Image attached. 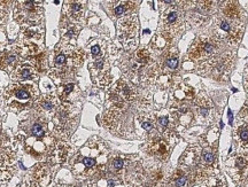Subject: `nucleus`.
Masks as SVG:
<instances>
[{
    "label": "nucleus",
    "instance_id": "obj_1",
    "mask_svg": "<svg viewBox=\"0 0 248 187\" xmlns=\"http://www.w3.org/2000/svg\"><path fill=\"white\" fill-rule=\"evenodd\" d=\"M84 61V53L69 43L61 41L53 52L51 77L63 79L74 73Z\"/></svg>",
    "mask_w": 248,
    "mask_h": 187
},
{
    "label": "nucleus",
    "instance_id": "obj_2",
    "mask_svg": "<svg viewBox=\"0 0 248 187\" xmlns=\"http://www.w3.org/2000/svg\"><path fill=\"white\" fill-rule=\"evenodd\" d=\"M39 94L36 86L32 84L15 83L5 89L4 99L9 109L21 111L27 108L33 107Z\"/></svg>",
    "mask_w": 248,
    "mask_h": 187
},
{
    "label": "nucleus",
    "instance_id": "obj_3",
    "mask_svg": "<svg viewBox=\"0 0 248 187\" xmlns=\"http://www.w3.org/2000/svg\"><path fill=\"white\" fill-rule=\"evenodd\" d=\"M25 149L33 156H41L52 153L54 146L53 137L48 133L46 126L41 122H33L24 139Z\"/></svg>",
    "mask_w": 248,
    "mask_h": 187
},
{
    "label": "nucleus",
    "instance_id": "obj_4",
    "mask_svg": "<svg viewBox=\"0 0 248 187\" xmlns=\"http://www.w3.org/2000/svg\"><path fill=\"white\" fill-rule=\"evenodd\" d=\"M221 40L212 36H201L193 41L188 49V57L192 61L202 64L220 55Z\"/></svg>",
    "mask_w": 248,
    "mask_h": 187
},
{
    "label": "nucleus",
    "instance_id": "obj_5",
    "mask_svg": "<svg viewBox=\"0 0 248 187\" xmlns=\"http://www.w3.org/2000/svg\"><path fill=\"white\" fill-rule=\"evenodd\" d=\"M44 16V7L40 1H17L14 9V19L22 25L36 27Z\"/></svg>",
    "mask_w": 248,
    "mask_h": 187
},
{
    "label": "nucleus",
    "instance_id": "obj_6",
    "mask_svg": "<svg viewBox=\"0 0 248 187\" xmlns=\"http://www.w3.org/2000/svg\"><path fill=\"white\" fill-rule=\"evenodd\" d=\"M52 122L54 125V131L59 135L69 134L75 126V115L71 106L68 103L60 105L52 117Z\"/></svg>",
    "mask_w": 248,
    "mask_h": 187
},
{
    "label": "nucleus",
    "instance_id": "obj_7",
    "mask_svg": "<svg viewBox=\"0 0 248 187\" xmlns=\"http://www.w3.org/2000/svg\"><path fill=\"white\" fill-rule=\"evenodd\" d=\"M138 20L136 15L129 14L126 16L120 19L117 23L118 38L126 48L133 47L137 40V32H138Z\"/></svg>",
    "mask_w": 248,
    "mask_h": 187
},
{
    "label": "nucleus",
    "instance_id": "obj_8",
    "mask_svg": "<svg viewBox=\"0 0 248 187\" xmlns=\"http://www.w3.org/2000/svg\"><path fill=\"white\" fill-rule=\"evenodd\" d=\"M185 24V7L183 6H169L162 14V27L164 32L177 33Z\"/></svg>",
    "mask_w": 248,
    "mask_h": 187
},
{
    "label": "nucleus",
    "instance_id": "obj_9",
    "mask_svg": "<svg viewBox=\"0 0 248 187\" xmlns=\"http://www.w3.org/2000/svg\"><path fill=\"white\" fill-rule=\"evenodd\" d=\"M59 106V100L54 94H45L44 97L37 99L33 108L38 116H40L43 119H47L48 117H53Z\"/></svg>",
    "mask_w": 248,
    "mask_h": 187
},
{
    "label": "nucleus",
    "instance_id": "obj_10",
    "mask_svg": "<svg viewBox=\"0 0 248 187\" xmlns=\"http://www.w3.org/2000/svg\"><path fill=\"white\" fill-rule=\"evenodd\" d=\"M194 110L198 121H200L201 123H207L214 118V116H212L214 105L204 95H200L199 98L195 100Z\"/></svg>",
    "mask_w": 248,
    "mask_h": 187
},
{
    "label": "nucleus",
    "instance_id": "obj_11",
    "mask_svg": "<svg viewBox=\"0 0 248 187\" xmlns=\"http://www.w3.org/2000/svg\"><path fill=\"white\" fill-rule=\"evenodd\" d=\"M20 59L15 47L5 49L0 54V69L6 73H13L20 65Z\"/></svg>",
    "mask_w": 248,
    "mask_h": 187
},
{
    "label": "nucleus",
    "instance_id": "obj_12",
    "mask_svg": "<svg viewBox=\"0 0 248 187\" xmlns=\"http://www.w3.org/2000/svg\"><path fill=\"white\" fill-rule=\"evenodd\" d=\"M136 98V91L125 81H118L115 85L111 99L117 103H123L124 101H131Z\"/></svg>",
    "mask_w": 248,
    "mask_h": 187
},
{
    "label": "nucleus",
    "instance_id": "obj_13",
    "mask_svg": "<svg viewBox=\"0 0 248 187\" xmlns=\"http://www.w3.org/2000/svg\"><path fill=\"white\" fill-rule=\"evenodd\" d=\"M13 145L7 134L0 126V168L6 165L13 159Z\"/></svg>",
    "mask_w": 248,
    "mask_h": 187
},
{
    "label": "nucleus",
    "instance_id": "obj_14",
    "mask_svg": "<svg viewBox=\"0 0 248 187\" xmlns=\"http://www.w3.org/2000/svg\"><path fill=\"white\" fill-rule=\"evenodd\" d=\"M12 77L16 83H23L28 81H37L38 79V73L36 68H33L29 64H20L16 69L12 73Z\"/></svg>",
    "mask_w": 248,
    "mask_h": 187
},
{
    "label": "nucleus",
    "instance_id": "obj_15",
    "mask_svg": "<svg viewBox=\"0 0 248 187\" xmlns=\"http://www.w3.org/2000/svg\"><path fill=\"white\" fill-rule=\"evenodd\" d=\"M63 12L71 21L78 22L84 16V2L81 1H68L65 4Z\"/></svg>",
    "mask_w": 248,
    "mask_h": 187
},
{
    "label": "nucleus",
    "instance_id": "obj_16",
    "mask_svg": "<svg viewBox=\"0 0 248 187\" xmlns=\"http://www.w3.org/2000/svg\"><path fill=\"white\" fill-rule=\"evenodd\" d=\"M223 8L222 12L224 14V17H226L229 20H233V21H240V6L237 1H226L223 2Z\"/></svg>",
    "mask_w": 248,
    "mask_h": 187
},
{
    "label": "nucleus",
    "instance_id": "obj_17",
    "mask_svg": "<svg viewBox=\"0 0 248 187\" xmlns=\"http://www.w3.org/2000/svg\"><path fill=\"white\" fill-rule=\"evenodd\" d=\"M114 4L115 6L113 7V14L116 17L126 16L136 7L134 6L136 2H132V1H117V2H114Z\"/></svg>",
    "mask_w": 248,
    "mask_h": 187
},
{
    "label": "nucleus",
    "instance_id": "obj_18",
    "mask_svg": "<svg viewBox=\"0 0 248 187\" xmlns=\"http://www.w3.org/2000/svg\"><path fill=\"white\" fill-rule=\"evenodd\" d=\"M149 151H151L152 154L162 156V155H166L168 153V145L163 139L156 138L154 139V141H152L149 143Z\"/></svg>",
    "mask_w": 248,
    "mask_h": 187
},
{
    "label": "nucleus",
    "instance_id": "obj_19",
    "mask_svg": "<svg viewBox=\"0 0 248 187\" xmlns=\"http://www.w3.org/2000/svg\"><path fill=\"white\" fill-rule=\"evenodd\" d=\"M67 152L68 151H67L65 143H60L54 146L53 151L51 153V157H52V160H54L55 162H62V161L65 159V156H67Z\"/></svg>",
    "mask_w": 248,
    "mask_h": 187
},
{
    "label": "nucleus",
    "instance_id": "obj_20",
    "mask_svg": "<svg viewBox=\"0 0 248 187\" xmlns=\"http://www.w3.org/2000/svg\"><path fill=\"white\" fill-rule=\"evenodd\" d=\"M164 68H168L170 70H175L178 67V56L176 53H169L164 57Z\"/></svg>",
    "mask_w": 248,
    "mask_h": 187
},
{
    "label": "nucleus",
    "instance_id": "obj_21",
    "mask_svg": "<svg viewBox=\"0 0 248 187\" xmlns=\"http://www.w3.org/2000/svg\"><path fill=\"white\" fill-rule=\"evenodd\" d=\"M237 135L240 139L241 143H246L248 141V124H244L238 127L237 130Z\"/></svg>",
    "mask_w": 248,
    "mask_h": 187
},
{
    "label": "nucleus",
    "instance_id": "obj_22",
    "mask_svg": "<svg viewBox=\"0 0 248 187\" xmlns=\"http://www.w3.org/2000/svg\"><path fill=\"white\" fill-rule=\"evenodd\" d=\"M74 89H75V85H74L73 83H68V84H65L62 89L60 91V97L61 99H68L70 97V94L74 92Z\"/></svg>",
    "mask_w": 248,
    "mask_h": 187
},
{
    "label": "nucleus",
    "instance_id": "obj_23",
    "mask_svg": "<svg viewBox=\"0 0 248 187\" xmlns=\"http://www.w3.org/2000/svg\"><path fill=\"white\" fill-rule=\"evenodd\" d=\"M9 178H11V175L7 173V171L0 170V187H6Z\"/></svg>",
    "mask_w": 248,
    "mask_h": 187
},
{
    "label": "nucleus",
    "instance_id": "obj_24",
    "mask_svg": "<svg viewBox=\"0 0 248 187\" xmlns=\"http://www.w3.org/2000/svg\"><path fill=\"white\" fill-rule=\"evenodd\" d=\"M202 157H204V162L207 163V164H212L214 161H215V156L212 154V152H206L204 155H202Z\"/></svg>",
    "mask_w": 248,
    "mask_h": 187
},
{
    "label": "nucleus",
    "instance_id": "obj_25",
    "mask_svg": "<svg viewBox=\"0 0 248 187\" xmlns=\"http://www.w3.org/2000/svg\"><path fill=\"white\" fill-rule=\"evenodd\" d=\"M82 162H83V164H84L86 168H92L95 165V160L92 159V157H84Z\"/></svg>",
    "mask_w": 248,
    "mask_h": 187
},
{
    "label": "nucleus",
    "instance_id": "obj_26",
    "mask_svg": "<svg viewBox=\"0 0 248 187\" xmlns=\"http://www.w3.org/2000/svg\"><path fill=\"white\" fill-rule=\"evenodd\" d=\"M186 183H187V179H186V177H184V176L183 177H178L175 181L176 186L177 187H184L185 185H186Z\"/></svg>",
    "mask_w": 248,
    "mask_h": 187
},
{
    "label": "nucleus",
    "instance_id": "obj_27",
    "mask_svg": "<svg viewBox=\"0 0 248 187\" xmlns=\"http://www.w3.org/2000/svg\"><path fill=\"white\" fill-rule=\"evenodd\" d=\"M141 125H142V127L147 131H151L152 129L154 127V124H153V122H151V121H145V122L141 123Z\"/></svg>",
    "mask_w": 248,
    "mask_h": 187
},
{
    "label": "nucleus",
    "instance_id": "obj_28",
    "mask_svg": "<svg viewBox=\"0 0 248 187\" xmlns=\"http://www.w3.org/2000/svg\"><path fill=\"white\" fill-rule=\"evenodd\" d=\"M158 122H159V124L161 126H163V127H167L168 123H169V119H168L167 116H162V117H160L159 119H158Z\"/></svg>",
    "mask_w": 248,
    "mask_h": 187
},
{
    "label": "nucleus",
    "instance_id": "obj_29",
    "mask_svg": "<svg viewBox=\"0 0 248 187\" xmlns=\"http://www.w3.org/2000/svg\"><path fill=\"white\" fill-rule=\"evenodd\" d=\"M91 53L93 56H98L99 54H100V46L99 45H94L92 46V48H91Z\"/></svg>",
    "mask_w": 248,
    "mask_h": 187
},
{
    "label": "nucleus",
    "instance_id": "obj_30",
    "mask_svg": "<svg viewBox=\"0 0 248 187\" xmlns=\"http://www.w3.org/2000/svg\"><path fill=\"white\" fill-rule=\"evenodd\" d=\"M123 167V161L121 159H116L114 161V168L116 170H121Z\"/></svg>",
    "mask_w": 248,
    "mask_h": 187
},
{
    "label": "nucleus",
    "instance_id": "obj_31",
    "mask_svg": "<svg viewBox=\"0 0 248 187\" xmlns=\"http://www.w3.org/2000/svg\"><path fill=\"white\" fill-rule=\"evenodd\" d=\"M245 86H246V91H247V94H248V79L246 81V83H245Z\"/></svg>",
    "mask_w": 248,
    "mask_h": 187
}]
</instances>
